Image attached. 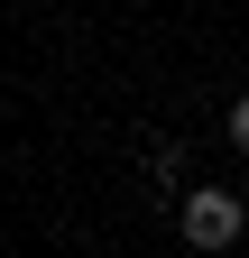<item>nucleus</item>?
I'll return each instance as SVG.
<instances>
[{"label": "nucleus", "mask_w": 249, "mask_h": 258, "mask_svg": "<svg viewBox=\"0 0 249 258\" xmlns=\"http://www.w3.org/2000/svg\"><path fill=\"white\" fill-rule=\"evenodd\" d=\"M175 221H184V240H194V249H240L249 203L222 194V184H184V194H175Z\"/></svg>", "instance_id": "f257e3e1"}, {"label": "nucleus", "mask_w": 249, "mask_h": 258, "mask_svg": "<svg viewBox=\"0 0 249 258\" xmlns=\"http://www.w3.org/2000/svg\"><path fill=\"white\" fill-rule=\"evenodd\" d=\"M148 175H157V184H175V194H184V148H157V157H148Z\"/></svg>", "instance_id": "f03ea898"}, {"label": "nucleus", "mask_w": 249, "mask_h": 258, "mask_svg": "<svg viewBox=\"0 0 249 258\" xmlns=\"http://www.w3.org/2000/svg\"><path fill=\"white\" fill-rule=\"evenodd\" d=\"M222 139H231V148H240V157H249V92H240V102H231V111H222Z\"/></svg>", "instance_id": "7ed1b4c3"}]
</instances>
